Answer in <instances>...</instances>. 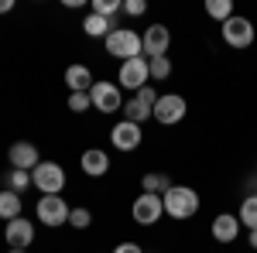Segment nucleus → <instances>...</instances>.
I'll return each mask as SVG.
<instances>
[{"mask_svg":"<svg viewBox=\"0 0 257 253\" xmlns=\"http://www.w3.org/2000/svg\"><path fill=\"white\" fill-rule=\"evenodd\" d=\"M168 45H172V31H168L165 24H151V28L141 35V48H144L148 62H151V59H161V55H168Z\"/></svg>","mask_w":257,"mask_h":253,"instance_id":"obj_11","label":"nucleus"},{"mask_svg":"<svg viewBox=\"0 0 257 253\" xmlns=\"http://www.w3.org/2000/svg\"><path fill=\"white\" fill-rule=\"evenodd\" d=\"M7 161H11V168H21V171H35V168L41 164L38 147H35V144H28V140L11 144V147H7Z\"/></svg>","mask_w":257,"mask_h":253,"instance_id":"obj_14","label":"nucleus"},{"mask_svg":"<svg viewBox=\"0 0 257 253\" xmlns=\"http://www.w3.org/2000/svg\"><path fill=\"white\" fill-rule=\"evenodd\" d=\"M65 86H69V93H89L93 89V72L76 62V65L65 69Z\"/></svg>","mask_w":257,"mask_h":253,"instance_id":"obj_17","label":"nucleus"},{"mask_svg":"<svg viewBox=\"0 0 257 253\" xmlns=\"http://www.w3.org/2000/svg\"><path fill=\"white\" fill-rule=\"evenodd\" d=\"M103 48H106V55H113V59H120V62H131V59H138V55H144L141 35L134 28H113V31L106 35V41H103Z\"/></svg>","mask_w":257,"mask_h":253,"instance_id":"obj_2","label":"nucleus"},{"mask_svg":"<svg viewBox=\"0 0 257 253\" xmlns=\"http://www.w3.org/2000/svg\"><path fill=\"white\" fill-rule=\"evenodd\" d=\"M148 79H151V72H148V59L144 55H138V59H131V62H120V89L141 93L144 86H151Z\"/></svg>","mask_w":257,"mask_h":253,"instance_id":"obj_9","label":"nucleus"},{"mask_svg":"<svg viewBox=\"0 0 257 253\" xmlns=\"http://www.w3.org/2000/svg\"><path fill=\"white\" fill-rule=\"evenodd\" d=\"M21 209H24V205H21L18 192H11V188L0 192V219H7V222H11V219H21Z\"/></svg>","mask_w":257,"mask_h":253,"instance_id":"obj_19","label":"nucleus"},{"mask_svg":"<svg viewBox=\"0 0 257 253\" xmlns=\"http://www.w3.org/2000/svg\"><path fill=\"white\" fill-rule=\"evenodd\" d=\"M247 243H250V246L257 250V229H250V236H247Z\"/></svg>","mask_w":257,"mask_h":253,"instance_id":"obj_31","label":"nucleus"},{"mask_svg":"<svg viewBox=\"0 0 257 253\" xmlns=\"http://www.w3.org/2000/svg\"><path fill=\"white\" fill-rule=\"evenodd\" d=\"M185 113H189L185 96H178V93H165V96H158L155 113H151V117L158 120L161 127H175V123H182V120H185Z\"/></svg>","mask_w":257,"mask_h":253,"instance_id":"obj_6","label":"nucleus"},{"mask_svg":"<svg viewBox=\"0 0 257 253\" xmlns=\"http://www.w3.org/2000/svg\"><path fill=\"white\" fill-rule=\"evenodd\" d=\"M141 188H144V192H151V195H165L168 188H172V178L161 175V171H148V175L141 178Z\"/></svg>","mask_w":257,"mask_h":253,"instance_id":"obj_20","label":"nucleus"},{"mask_svg":"<svg viewBox=\"0 0 257 253\" xmlns=\"http://www.w3.org/2000/svg\"><path fill=\"white\" fill-rule=\"evenodd\" d=\"M69 212H72V205L62 198V195H41L38 205H35V215H38L41 226H48V229H59L69 222Z\"/></svg>","mask_w":257,"mask_h":253,"instance_id":"obj_3","label":"nucleus"},{"mask_svg":"<svg viewBox=\"0 0 257 253\" xmlns=\"http://www.w3.org/2000/svg\"><path fill=\"white\" fill-rule=\"evenodd\" d=\"M28 185H31V171H21V168H11V175H7V188L21 195L24 188H28Z\"/></svg>","mask_w":257,"mask_h":253,"instance_id":"obj_24","label":"nucleus"},{"mask_svg":"<svg viewBox=\"0 0 257 253\" xmlns=\"http://www.w3.org/2000/svg\"><path fill=\"white\" fill-rule=\"evenodd\" d=\"M240 226H247V229H257V195H247L243 202H240Z\"/></svg>","mask_w":257,"mask_h":253,"instance_id":"obj_21","label":"nucleus"},{"mask_svg":"<svg viewBox=\"0 0 257 253\" xmlns=\"http://www.w3.org/2000/svg\"><path fill=\"white\" fill-rule=\"evenodd\" d=\"M4 239H7L11 250H28L31 239H35V222L31 219H11L4 226Z\"/></svg>","mask_w":257,"mask_h":253,"instance_id":"obj_13","label":"nucleus"},{"mask_svg":"<svg viewBox=\"0 0 257 253\" xmlns=\"http://www.w3.org/2000/svg\"><path fill=\"white\" fill-rule=\"evenodd\" d=\"M89 106H93L89 93H69V110H72V113H86Z\"/></svg>","mask_w":257,"mask_h":253,"instance_id":"obj_27","label":"nucleus"},{"mask_svg":"<svg viewBox=\"0 0 257 253\" xmlns=\"http://www.w3.org/2000/svg\"><path fill=\"white\" fill-rule=\"evenodd\" d=\"M155 103H158V93H155L151 86H144L141 93H134V96L123 103V110H120V113H123V120H131V123H138V127H141L144 120L155 113Z\"/></svg>","mask_w":257,"mask_h":253,"instance_id":"obj_7","label":"nucleus"},{"mask_svg":"<svg viewBox=\"0 0 257 253\" xmlns=\"http://www.w3.org/2000/svg\"><path fill=\"white\" fill-rule=\"evenodd\" d=\"M131 215H134L138 226H155L161 215H165V202H161V195L141 192L138 198H134V205H131Z\"/></svg>","mask_w":257,"mask_h":253,"instance_id":"obj_8","label":"nucleus"},{"mask_svg":"<svg viewBox=\"0 0 257 253\" xmlns=\"http://www.w3.org/2000/svg\"><path fill=\"white\" fill-rule=\"evenodd\" d=\"M141 140H144V134H141L138 123H131V120H120V123H113V130H110V144H113L117 151H123V154L138 151Z\"/></svg>","mask_w":257,"mask_h":253,"instance_id":"obj_12","label":"nucleus"},{"mask_svg":"<svg viewBox=\"0 0 257 253\" xmlns=\"http://www.w3.org/2000/svg\"><path fill=\"white\" fill-rule=\"evenodd\" d=\"M144 11H148L144 0H123V14H127V18H141Z\"/></svg>","mask_w":257,"mask_h":253,"instance_id":"obj_28","label":"nucleus"},{"mask_svg":"<svg viewBox=\"0 0 257 253\" xmlns=\"http://www.w3.org/2000/svg\"><path fill=\"white\" fill-rule=\"evenodd\" d=\"M31 185H35L41 195H59L62 188H65V168L55 164V161H41L38 168L31 171Z\"/></svg>","mask_w":257,"mask_h":253,"instance_id":"obj_5","label":"nucleus"},{"mask_svg":"<svg viewBox=\"0 0 257 253\" xmlns=\"http://www.w3.org/2000/svg\"><path fill=\"white\" fill-rule=\"evenodd\" d=\"M7 11H14V0H0V14H7Z\"/></svg>","mask_w":257,"mask_h":253,"instance_id":"obj_30","label":"nucleus"},{"mask_svg":"<svg viewBox=\"0 0 257 253\" xmlns=\"http://www.w3.org/2000/svg\"><path fill=\"white\" fill-rule=\"evenodd\" d=\"M7 253H28V250H7Z\"/></svg>","mask_w":257,"mask_h":253,"instance_id":"obj_32","label":"nucleus"},{"mask_svg":"<svg viewBox=\"0 0 257 253\" xmlns=\"http://www.w3.org/2000/svg\"><path fill=\"white\" fill-rule=\"evenodd\" d=\"M82 31H86L89 38H103V41H106V35L113 31V21H110V18H99V14H93V11H89V14H86V21H82Z\"/></svg>","mask_w":257,"mask_h":253,"instance_id":"obj_18","label":"nucleus"},{"mask_svg":"<svg viewBox=\"0 0 257 253\" xmlns=\"http://www.w3.org/2000/svg\"><path fill=\"white\" fill-rule=\"evenodd\" d=\"M148 72H151V79H168V76H172V62H168V55L151 59V62H148Z\"/></svg>","mask_w":257,"mask_h":253,"instance_id":"obj_25","label":"nucleus"},{"mask_svg":"<svg viewBox=\"0 0 257 253\" xmlns=\"http://www.w3.org/2000/svg\"><path fill=\"white\" fill-rule=\"evenodd\" d=\"M79 164H82V171H86L89 178H103L106 171H110V154L99 151V147H89V151H82Z\"/></svg>","mask_w":257,"mask_h":253,"instance_id":"obj_16","label":"nucleus"},{"mask_svg":"<svg viewBox=\"0 0 257 253\" xmlns=\"http://www.w3.org/2000/svg\"><path fill=\"white\" fill-rule=\"evenodd\" d=\"M206 14L213 21H219V24L230 21L233 18V0H209V4H206Z\"/></svg>","mask_w":257,"mask_h":253,"instance_id":"obj_22","label":"nucleus"},{"mask_svg":"<svg viewBox=\"0 0 257 253\" xmlns=\"http://www.w3.org/2000/svg\"><path fill=\"white\" fill-rule=\"evenodd\" d=\"M113 253H144V250H141V243H131V239H127V243L113 246Z\"/></svg>","mask_w":257,"mask_h":253,"instance_id":"obj_29","label":"nucleus"},{"mask_svg":"<svg viewBox=\"0 0 257 253\" xmlns=\"http://www.w3.org/2000/svg\"><path fill=\"white\" fill-rule=\"evenodd\" d=\"M161 202H165V212L172 219H192L199 212V192L189 185H172L161 195Z\"/></svg>","mask_w":257,"mask_h":253,"instance_id":"obj_1","label":"nucleus"},{"mask_svg":"<svg viewBox=\"0 0 257 253\" xmlns=\"http://www.w3.org/2000/svg\"><path fill=\"white\" fill-rule=\"evenodd\" d=\"M240 229H243L240 219H237V215H230V212H219L216 219H213V239L223 243V246H230V243L240 236Z\"/></svg>","mask_w":257,"mask_h":253,"instance_id":"obj_15","label":"nucleus"},{"mask_svg":"<svg viewBox=\"0 0 257 253\" xmlns=\"http://www.w3.org/2000/svg\"><path fill=\"white\" fill-rule=\"evenodd\" d=\"M219 35H223V41L230 45V48H250L254 45V21L243 18V14H233L230 21H223L219 24Z\"/></svg>","mask_w":257,"mask_h":253,"instance_id":"obj_4","label":"nucleus"},{"mask_svg":"<svg viewBox=\"0 0 257 253\" xmlns=\"http://www.w3.org/2000/svg\"><path fill=\"white\" fill-rule=\"evenodd\" d=\"M69 226H72V229H89V226H93V212H89L86 205H76V209L69 212Z\"/></svg>","mask_w":257,"mask_h":253,"instance_id":"obj_23","label":"nucleus"},{"mask_svg":"<svg viewBox=\"0 0 257 253\" xmlns=\"http://www.w3.org/2000/svg\"><path fill=\"white\" fill-rule=\"evenodd\" d=\"M117 11H123L120 0H93V14H99V18H113Z\"/></svg>","mask_w":257,"mask_h":253,"instance_id":"obj_26","label":"nucleus"},{"mask_svg":"<svg viewBox=\"0 0 257 253\" xmlns=\"http://www.w3.org/2000/svg\"><path fill=\"white\" fill-rule=\"evenodd\" d=\"M89 99H93V110H99V113H117V110H123L117 82H93Z\"/></svg>","mask_w":257,"mask_h":253,"instance_id":"obj_10","label":"nucleus"}]
</instances>
